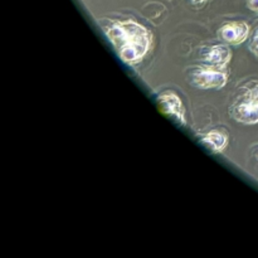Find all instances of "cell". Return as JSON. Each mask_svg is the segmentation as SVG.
Segmentation results:
<instances>
[{
    "mask_svg": "<svg viewBox=\"0 0 258 258\" xmlns=\"http://www.w3.org/2000/svg\"><path fill=\"white\" fill-rule=\"evenodd\" d=\"M158 105L161 112L173 117L180 125H186L185 107L178 93L170 90L163 91L158 96Z\"/></svg>",
    "mask_w": 258,
    "mask_h": 258,
    "instance_id": "obj_4",
    "label": "cell"
},
{
    "mask_svg": "<svg viewBox=\"0 0 258 258\" xmlns=\"http://www.w3.org/2000/svg\"><path fill=\"white\" fill-rule=\"evenodd\" d=\"M246 5L249 10L258 14V0H247Z\"/></svg>",
    "mask_w": 258,
    "mask_h": 258,
    "instance_id": "obj_9",
    "label": "cell"
},
{
    "mask_svg": "<svg viewBox=\"0 0 258 258\" xmlns=\"http://www.w3.org/2000/svg\"><path fill=\"white\" fill-rule=\"evenodd\" d=\"M231 118L242 125L258 123V81L253 80L239 86L229 105Z\"/></svg>",
    "mask_w": 258,
    "mask_h": 258,
    "instance_id": "obj_2",
    "label": "cell"
},
{
    "mask_svg": "<svg viewBox=\"0 0 258 258\" xmlns=\"http://www.w3.org/2000/svg\"><path fill=\"white\" fill-rule=\"evenodd\" d=\"M193 4H204V3L209 2V0H190Z\"/></svg>",
    "mask_w": 258,
    "mask_h": 258,
    "instance_id": "obj_10",
    "label": "cell"
},
{
    "mask_svg": "<svg viewBox=\"0 0 258 258\" xmlns=\"http://www.w3.org/2000/svg\"><path fill=\"white\" fill-rule=\"evenodd\" d=\"M188 82L199 90H221L228 82V73L221 68L203 64L190 71Z\"/></svg>",
    "mask_w": 258,
    "mask_h": 258,
    "instance_id": "obj_3",
    "label": "cell"
},
{
    "mask_svg": "<svg viewBox=\"0 0 258 258\" xmlns=\"http://www.w3.org/2000/svg\"><path fill=\"white\" fill-rule=\"evenodd\" d=\"M251 33V28L246 22L234 20L227 22L217 30V35L222 42L229 45H239L246 42Z\"/></svg>",
    "mask_w": 258,
    "mask_h": 258,
    "instance_id": "obj_5",
    "label": "cell"
},
{
    "mask_svg": "<svg viewBox=\"0 0 258 258\" xmlns=\"http://www.w3.org/2000/svg\"><path fill=\"white\" fill-rule=\"evenodd\" d=\"M101 24L108 42L126 64H139L153 49V33L136 20L106 19Z\"/></svg>",
    "mask_w": 258,
    "mask_h": 258,
    "instance_id": "obj_1",
    "label": "cell"
},
{
    "mask_svg": "<svg viewBox=\"0 0 258 258\" xmlns=\"http://www.w3.org/2000/svg\"><path fill=\"white\" fill-rule=\"evenodd\" d=\"M202 59H203L204 64L226 70L232 60V50L226 43L211 45L203 50Z\"/></svg>",
    "mask_w": 258,
    "mask_h": 258,
    "instance_id": "obj_6",
    "label": "cell"
},
{
    "mask_svg": "<svg viewBox=\"0 0 258 258\" xmlns=\"http://www.w3.org/2000/svg\"><path fill=\"white\" fill-rule=\"evenodd\" d=\"M201 143L214 154L223 153L229 144L228 134L221 128H213L202 135Z\"/></svg>",
    "mask_w": 258,
    "mask_h": 258,
    "instance_id": "obj_7",
    "label": "cell"
},
{
    "mask_svg": "<svg viewBox=\"0 0 258 258\" xmlns=\"http://www.w3.org/2000/svg\"><path fill=\"white\" fill-rule=\"evenodd\" d=\"M248 48L249 50H251V52L258 58V25L254 28V30L252 32V35L249 37Z\"/></svg>",
    "mask_w": 258,
    "mask_h": 258,
    "instance_id": "obj_8",
    "label": "cell"
}]
</instances>
